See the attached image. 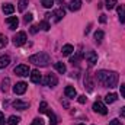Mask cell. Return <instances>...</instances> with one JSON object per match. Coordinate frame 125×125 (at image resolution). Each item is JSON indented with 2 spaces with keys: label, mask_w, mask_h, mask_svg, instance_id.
Returning a JSON list of instances; mask_svg holds the SVG:
<instances>
[{
  "label": "cell",
  "mask_w": 125,
  "mask_h": 125,
  "mask_svg": "<svg viewBox=\"0 0 125 125\" xmlns=\"http://www.w3.org/2000/svg\"><path fill=\"white\" fill-rule=\"evenodd\" d=\"M73 51H74V47H73L71 44H65V45L62 47V50H61V54L62 55H70Z\"/></svg>",
  "instance_id": "18"
},
{
  "label": "cell",
  "mask_w": 125,
  "mask_h": 125,
  "mask_svg": "<svg viewBox=\"0 0 125 125\" xmlns=\"http://www.w3.org/2000/svg\"><path fill=\"white\" fill-rule=\"evenodd\" d=\"M82 57H83V54H82V52H79V54H77L76 57H71V60H70V62H71V64L74 65V64H77V62H79V60H80Z\"/></svg>",
  "instance_id": "32"
},
{
  "label": "cell",
  "mask_w": 125,
  "mask_h": 125,
  "mask_svg": "<svg viewBox=\"0 0 125 125\" xmlns=\"http://www.w3.org/2000/svg\"><path fill=\"white\" fill-rule=\"evenodd\" d=\"M84 57H86V60L89 62V65H94V64L97 62V54H96L94 51H87V52L84 54Z\"/></svg>",
  "instance_id": "8"
},
{
  "label": "cell",
  "mask_w": 125,
  "mask_h": 125,
  "mask_svg": "<svg viewBox=\"0 0 125 125\" xmlns=\"http://www.w3.org/2000/svg\"><path fill=\"white\" fill-rule=\"evenodd\" d=\"M15 74L16 76H21V77H26L29 73H31V68L26 65V64H21V65H18V67H15Z\"/></svg>",
  "instance_id": "3"
},
{
  "label": "cell",
  "mask_w": 125,
  "mask_h": 125,
  "mask_svg": "<svg viewBox=\"0 0 125 125\" xmlns=\"http://www.w3.org/2000/svg\"><path fill=\"white\" fill-rule=\"evenodd\" d=\"M47 111H48V103L47 102H41L39 103V112L41 114H47Z\"/></svg>",
  "instance_id": "28"
},
{
  "label": "cell",
  "mask_w": 125,
  "mask_h": 125,
  "mask_svg": "<svg viewBox=\"0 0 125 125\" xmlns=\"http://www.w3.org/2000/svg\"><path fill=\"white\" fill-rule=\"evenodd\" d=\"M47 114H48V116H50V125H57L58 124V118L55 116V114L52 112V111H47Z\"/></svg>",
  "instance_id": "19"
},
{
  "label": "cell",
  "mask_w": 125,
  "mask_h": 125,
  "mask_svg": "<svg viewBox=\"0 0 125 125\" xmlns=\"http://www.w3.org/2000/svg\"><path fill=\"white\" fill-rule=\"evenodd\" d=\"M26 42V33L25 32H18L15 36H13V44L16 47H21Z\"/></svg>",
  "instance_id": "5"
},
{
  "label": "cell",
  "mask_w": 125,
  "mask_h": 125,
  "mask_svg": "<svg viewBox=\"0 0 125 125\" xmlns=\"http://www.w3.org/2000/svg\"><path fill=\"white\" fill-rule=\"evenodd\" d=\"M36 31H38V26H35V25H33V26H31V33H35Z\"/></svg>",
  "instance_id": "40"
},
{
  "label": "cell",
  "mask_w": 125,
  "mask_h": 125,
  "mask_svg": "<svg viewBox=\"0 0 125 125\" xmlns=\"http://www.w3.org/2000/svg\"><path fill=\"white\" fill-rule=\"evenodd\" d=\"M82 7V0H71L70 3H68V9L71 10V12H76V10H79Z\"/></svg>",
  "instance_id": "14"
},
{
  "label": "cell",
  "mask_w": 125,
  "mask_h": 125,
  "mask_svg": "<svg viewBox=\"0 0 125 125\" xmlns=\"http://www.w3.org/2000/svg\"><path fill=\"white\" fill-rule=\"evenodd\" d=\"M64 93H65V96H67L68 99H74V97L77 96V92H76V89H74L73 86H67V87L64 89Z\"/></svg>",
  "instance_id": "13"
},
{
  "label": "cell",
  "mask_w": 125,
  "mask_h": 125,
  "mask_svg": "<svg viewBox=\"0 0 125 125\" xmlns=\"http://www.w3.org/2000/svg\"><path fill=\"white\" fill-rule=\"evenodd\" d=\"M99 21H100V23H105V22H106V16H105V15H100Z\"/></svg>",
  "instance_id": "39"
},
{
  "label": "cell",
  "mask_w": 125,
  "mask_h": 125,
  "mask_svg": "<svg viewBox=\"0 0 125 125\" xmlns=\"http://www.w3.org/2000/svg\"><path fill=\"white\" fill-rule=\"evenodd\" d=\"M31 125H44V119H41V118H35V119L32 121Z\"/></svg>",
  "instance_id": "33"
},
{
  "label": "cell",
  "mask_w": 125,
  "mask_h": 125,
  "mask_svg": "<svg viewBox=\"0 0 125 125\" xmlns=\"http://www.w3.org/2000/svg\"><path fill=\"white\" fill-rule=\"evenodd\" d=\"M57 83H58V79H57L55 74H47L45 79H44V84L48 86V87H55Z\"/></svg>",
  "instance_id": "4"
},
{
  "label": "cell",
  "mask_w": 125,
  "mask_h": 125,
  "mask_svg": "<svg viewBox=\"0 0 125 125\" xmlns=\"http://www.w3.org/2000/svg\"><path fill=\"white\" fill-rule=\"evenodd\" d=\"M64 10L62 9H57V10H54V13H52V16H54V21L55 22H60L62 18H64Z\"/></svg>",
  "instance_id": "17"
},
{
  "label": "cell",
  "mask_w": 125,
  "mask_h": 125,
  "mask_svg": "<svg viewBox=\"0 0 125 125\" xmlns=\"http://www.w3.org/2000/svg\"><path fill=\"white\" fill-rule=\"evenodd\" d=\"M1 10H3V13H6V15H12V13L15 12V6L10 4V3H6V4H3Z\"/></svg>",
  "instance_id": "16"
},
{
  "label": "cell",
  "mask_w": 125,
  "mask_h": 125,
  "mask_svg": "<svg viewBox=\"0 0 125 125\" xmlns=\"http://www.w3.org/2000/svg\"><path fill=\"white\" fill-rule=\"evenodd\" d=\"M84 86L87 87V90H89V92H92V90H93L94 83H93V80H92V74H90V73H86V76H84Z\"/></svg>",
  "instance_id": "12"
},
{
  "label": "cell",
  "mask_w": 125,
  "mask_h": 125,
  "mask_svg": "<svg viewBox=\"0 0 125 125\" xmlns=\"http://www.w3.org/2000/svg\"><path fill=\"white\" fill-rule=\"evenodd\" d=\"M118 16H119V22L124 23L125 22V4H119L118 7Z\"/></svg>",
  "instance_id": "15"
},
{
  "label": "cell",
  "mask_w": 125,
  "mask_h": 125,
  "mask_svg": "<svg viewBox=\"0 0 125 125\" xmlns=\"http://www.w3.org/2000/svg\"><path fill=\"white\" fill-rule=\"evenodd\" d=\"M26 89H28V84H26L25 82H19V83H16V84L13 86L15 94H23L26 92Z\"/></svg>",
  "instance_id": "6"
},
{
  "label": "cell",
  "mask_w": 125,
  "mask_h": 125,
  "mask_svg": "<svg viewBox=\"0 0 125 125\" xmlns=\"http://www.w3.org/2000/svg\"><path fill=\"white\" fill-rule=\"evenodd\" d=\"M41 3H42V6L47 7V9H50V7L54 6V0H41Z\"/></svg>",
  "instance_id": "31"
},
{
  "label": "cell",
  "mask_w": 125,
  "mask_h": 125,
  "mask_svg": "<svg viewBox=\"0 0 125 125\" xmlns=\"http://www.w3.org/2000/svg\"><path fill=\"white\" fill-rule=\"evenodd\" d=\"M19 121H21V118H19V116H15V115H12V116H9V119H7V124H9V125H18V124H19Z\"/></svg>",
  "instance_id": "24"
},
{
  "label": "cell",
  "mask_w": 125,
  "mask_h": 125,
  "mask_svg": "<svg viewBox=\"0 0 125 125\" xmlns=\"http://www.w3.org/2000/svg\"><path fill=\"white\" fill-rule=\"evenodd\" d=\"M6 23L9 25V29H16L18 25H19V19L16 16H10V18L6 19Z\"/></svg>",
  "instance_id": "10"
},
{
  "label": "cell",
  "mask_w": 125,
  "mask_h": 125,
  "mask_svg": "<svg viewBox=\"0 0 125 125\" xmlns=\"http://www.w3.org/2000/svg\"><path fill=\"white\" fill-rule=\"evenodd\" d=\"M80 103H86V100H87V97L84 96V94H82V96H79V99H77Z\"/></svg>",
  "instance_id": "35"
},
{
  "label": "cell",
  "mask_w": 125,
  "mask_h": 125,
  "mask_svg": "<svg viewBox=\"0 0 125 125\" xmlns=\"http://www.w3.org/2000/svg\"><path fill=\"white\" fill-rule=\"evenodd\" d=\"M29 76H31V82L32 83H35V84H38V83L42 82V76H41L39 70H33V71H31Z\"/></svg>",
  "instance_id": "9"
},
{
  "label": "cell",
  "mask_w": 125,
  "mask_h": 125,
  "mask_svg": "<svg viewBox=\"0 0 125 125\" xmlns=\"http://www.w3.org/2000/svg\"><path fill=\"white\" fill-rule=\"evenodd\" d=\"M116 99H118V94L116 93H108L105 96V102H106V103H114Z\"/></svg>",
  "instance_id": "23"
},
{
  "label": "cell",
  "mask_w": 125,
  "mask_h": 125,
  "mask_svg": "<svg viewBox=\"0 0 125 125\" xmlns=\"http://www.w3.org/2000/svg\"><path fill=\"white\" fill-rule=\"evenodd\" d=\"M4 122H6V121H4V115L0 112V125H4Z\"/></svg>",
  "instance_id": "38"
},
{
  "label": "cell",
  "mask_w": 125,
  "mask_h": 125,
  "mask_svg": "<svg viewBox=\"0 0 125 125\" xmlns=\"http://www.w3.org/2000/svg\"><path fill=\"white\" fill-rule=\"evenodd\" d=\"M54 67H55V70H57L60 74H64V73L67 71V67H65V64H64V62H60V61L55 62V64H54Z\"/></svg>",
  "instance_id": "20"
},
{
  "label": "cell",
  "mask_w": 125,
  "mask_h": 125,
  "mask_svg": "<svg viewBox=\"0 0 125 125\" xmlns=\"http://www.w3.org/2000/svg\"><path fill=\"white\" fill-rule=\"evenodd\" d=\"M93 111L94 112H97V114H100V115H106V114H108L106 106H105L100 100H97V102H94L93 103Z\"/></svg>",
  "instance_id": "7"
},
{
  "label": "cell",
  "mask_w": 125,
  "mask_h": 125,
  "mask_svg": "<svg viewBox=\"0 0 125 125\" xmlns=\"http://www.w3.org/2000/svg\"><path fill=\"white\" fill-rule=\"evenodd\" d=\"M26 6H28V0H19V6H18L19 12H23L26 9Z\"/></svg>",
  "instance_id": "29"
},
{
  "label": "cell",
  "mask_w": 125,
  "mask_h": 125,
  "mask_svg": "<svg viewBox=\"0 0 125 125\" xmlns=\"http://www.w3.org/2000/svg\"><path fill=\"white\" fill-rule=\"evenodd\" d=\"M13 108L15 109H18V111H25V109H28L29 108V103L28 102H22V100H15L13 102Z\"/></svg>",
  "instance_id": "11"
},
{
  "label": "cell",
  "mask_w": 125,
  "mask_h": 125,
  "mask_svg": "<svg viewBox=\"0 0 125 125\" xmlns=\"http://www.w3.org/2000/svg\"><path fill=\"white\" fill-rule=\"evenodd\" d=\"M39 28H41L42 31H50L51 25L48 23V21H41V22H39Z\"/></svg>",
  "instance_id": "25"
},
{
  "label": "cell",
  "mask_w": 125,
  "mask_h": 125,
  "mask_svg": "<svg viewBox=\"0 0 125 125\" xmlns=\"http://www.w3.org/2000/svg\"><path fill=\"white\" fill-rule=\"evenodd\" d=\"M23 22H25V23H28V22H32V15H31V13H26V15L23 16Z\"/></svg>",
  "instance_id": "34"
},
{
  "label": "cell",
  "mask_w": 125,
  "mask_h": 125,
  "mask_svg": "<svg viewBox=\"0 0 125 125\" xmlns=\"http://www.w3.org/2000/svg\"><path fill=\"white\" fill-rule=\"evenodd\" d=\"M119 112H121V116L125 118V106H124V108H121V111H119Z\"/></svg>",
  "instance_id": "41"
},
{
  "label": "cell",
  "mask_w": 125,
  "mask_h": 125,
  "mask_svg": "<svg viewBox=\"0 0 125 125\" xmlns=\"http://www.w3.org/2000/svg\"><path fill=\"white\" fill-rule=\"evenodd\" d=\"M96 79L100 84H103L105 87H116L118 86V80L119 76L116 71H108V70H100L96 73Z\"/></svg>",
  "instance_id": "1"
},
{
  "label": "cell",
  "mask_w": 125,
  "mask_h": 125,
  "mask_svg": "<svg viewBox=\"0 0 125 125\" xmlns=\"http://www.w3.org/2000/svg\"><path fill=\"white\" fill-rule=\"evenodd\" d=\"M79 125H84V124H79Z\"/></svg>",
  "instance_id": "42"
},
{
  "label": "cell",
  "mask_w": 125,
  "mask_h": 125,
  "mask_svg": "<svg viewBox=\"0 0 125 125\" xmlns=\"http://www.w3.org/2000/svg\"><path fill=\"white\" fill-rule=\"evenodd\" d=\"M103 38H105V32L103 31H96L94 32V42H96V44H100V42L103 41Z\"/></svg>",
  "instance_id": "21"
},
{
  "label": "cell",
  "mask_w": 125,
  "mask_h": 125,
  "mask_svg": "<svg viewBox=\"0 0 125 125\" xmlns=\"http://www.w3.org/2000/svg\"><path fill=\"white\" fill-rule=\"evenodd\" d=\"M119 87H121V96L125 99V83H124V84H121Z\"/></svg>",
  "instance_id": "37"
},
{
  "label": "cell",
  "mask_w": 125,
  "mask_h": 125,
  "mask_svg": "<svg viewBox=\"0 0 125 125\" xmlns=\"http://www.w3.org/2000/svg\"><path fill=\"white\" fill-rule=\"evenodd\" d=\"M116 4H118L116 0H106V9H109V10H112L114 7H116Z\"/></svg>",
  "instance_id": "27"
},
{
  "label": "cell",
  "mask_w": 125,
  "mask_h": 125,
  "mask_svg": "<svg viewBox=\"0 0 125 125\" xmlns=\"http://www.w3.org/2000/svg\"><path fill=\"white\" fill-rule=\"evenodd\" d=\"M6 45H7V38H6V35L0 33V50H1V48H4Z\"/></svg>",
  "instance_id": "30"
},
{
  "label": "cell",
  "mask_w": 125,
  "mask_h": 125,
  "mask_svg": "<svg viewBox=\"0 0 125 125\" xmlns=\"http://www.w3.org/2000/svg\"><path fill=\"white\" fill-rule=\"evenodd\" d=\"M9 64H10V58H9V55H1V57H0V68L7 67Z\"/></svg>",
  "instance_id": "22"
},
{
  "label": "cell",
  "mask_w": 125,
  "mask_h": 125,
  "mask_svg": "<svg viewBox=\"0 0 125 125\" xmlns=\"http://www.w3.org/2000/svg\"><path fill=\"white\" fill-rule=\"evenodd\" d=\"M50 61H51V58L45 52H38V54H33L29 57V62L35 64V65H41V67H47Z\"/></svg>",
  "instance_id": "2"
},
{
  "label": "cell",
  "mask_w": 125,
  "mask_h": 125,
  "mask_svg": "<svg viewBox=\"0 0 125 125\" xmlns=\"http://www.w3.org/2000/svg\"><path fill=\"white\" fill-rule=\"evenodd\" d=\"M109 125H122V122H121L119 119H112V121L109 122Z\"/></svg>",
  "instance_id": "36"
},
{
  "label": "cell",
  "mask_w": 125,
  "mask_h": 125,
  "mask_svg": "<svg viewBox=\"0 0 125 125\" xmlns=\"http://www.w3.org/2000/svg\"><path fill=\"white\" fill-rule=\"evenodd\" d=\"M9 84H10V79L6 77V79L3 80V83H1V90H3V92H7V90H9Z\"/></svg>",
  "instance_id": "26"
}]
</instances>
